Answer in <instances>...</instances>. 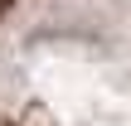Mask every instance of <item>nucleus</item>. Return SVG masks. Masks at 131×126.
<instances>
[{
    "label": "nucleus",
    "instance_id": "nucleus-1",
    "mask_svg": "<svg viewBox=\"0 0 131 126\" xmlns=\"http://www.w3.org/2000/svg\"><path fill=\"white\" fill-rule=\"evenodd\" d=\"M0 126H131V0H0Z\"/></svg>",
    "mask_w": 131,
    "mask_h": 126
}]
</instances>
